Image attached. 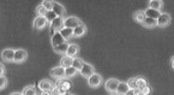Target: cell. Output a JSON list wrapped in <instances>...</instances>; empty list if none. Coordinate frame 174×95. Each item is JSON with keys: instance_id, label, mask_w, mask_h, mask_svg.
Listing matches in <instances>:
<instances>
[{"instance_id": "1f68e13d", "label": "cell", "mask_w": 174, "mask_h": 95, "mask_svg": "<svg viewBox=\"0 0 174 95\" xmlns=\"http://www.w3.org/2000/svg\"><path fill=\"white\" fill-rule=\"evenodd\" d=\"M45 17L47 18L48 22H51V23H52V22H53V20H55L57 17H58V16L54 14V11L52 10V11H47V14H46V16H45Z\"/></svg>"}, {"instance_id": "2e32d148", "label": "cell", "mask_w": 174, "mask_h": 95, "mask_svg": "<svg viewBox=\"0 0 174 95\" xmlns=\"http://www.w3.org/2000/svg\"><path fill=\"white\" fill-rule=\"evenodd\" d=\"M130 90L128 88V84L125 83V82H120L119 86H118V90H117V94L119 95H126V93Z\"/></svg>"}, {"instance_id": "44dd1931", "label": "cell", "mask_w": 174, "mask_h": 95, "mask_svg": "<svg viewBox=\"0 0 174 95\" xmlns=\"http://www.w3.org/2000/svg\"><path fill=\"white\" fill-rule=\"evenodd\" d=\"M161 7H162V1H160V0H153V1H149V8L155 10V11H160Z\"/></svg>"}, {"instance_id": "7402d4cb", "label": "cell", "mask_w": 174, "mask_h": 95, "mask_svg": "<svg viewBox=\"0 0 174 95\" xmlns=\"http://www.w3.org/2000/svg\"><path fill=\"white\" fill-rule=\"evenodd\" d=\"M68 43L65 42V43H63V45H59L58 47L54 48V51L57 52V53H60V54H66L67 53V49H68Z\"/></svg>"}, {"instance_id": "8fae6325", "label": "cell", "mask_w": 174, "mask_h": 95, "mask_svg": "<svg viewBox=\"0 0 174 95\" xmlns=\"http://www.w3.org/2000/svg\"><path fill=\"white\" fill-rule=\"evenodd\" d=\"M28 53L27 51L24 49H16V53H14V63H23V61L27 59Z\"/></svg>"}, {"instance_id": "5b68a950", "label": "cell", "mask_w": 174, "mask_h": 95, "mask_svg": "<svg viewBox=\"0 0 174 95\" xmlns=\"http://www.w3.org/2000/svg\"><path fill=\"white\" fill-rule=\"evenodd\" d=\"M51 76H53L57 80H63L65 78V68L63 66H57L51 70Z\"/></svg>"}, {"instance_id": "83f0119b", "label": "cell", "mask_w": 174, "mask_h": 95, "mask_svg": "<svg viewBox=\"0 0 174 95\" xmlns=\"http://www.w3.org/2000/svg\"><path fill=\"white\" fill-rule=\"evenodd\" d=\"M127 84H128V88L132 89V90L138 89V87H137V78H130L128 82H127Z\"/></svg>"}, {"instance_id": "e0dca14e", "label": "cell", "mask_w": 174, "mask_h": 95, "mask_svg": "<svg viewBox=\"0 0 174 95\" xmlns=\"http://www.w3.org/2000/svg\"><path fill=\"white\" fill-rule=\"evenodd\" d=\"M145 17L148 18H153V20H157L160 17V11H155V10H151V8H148L145 10Z\"/></svg>"}, {"instance_id": "74e56055", "label": "cell", "mask_w": 174, "mask_h": 95, "mask_svg": "<svg viewBox=\"0 0 174 95\" xmlns=\"http://www.w3.org/2000/svg\"><path fill=\"white\" fill-rule=\"evenodd\" d=\"M171 65H172V68L174 69V57H172V59H171Z\"/></svg>"}, {"instance_id": "ac0fdd59", "label": "cell", "mask_w": 174, "mask_h": 95, "mask_svg": "<svg viewBox=\"0 0 174 95\" xmlns=\"http://www.w3.org/2000/svg\"><path fill=\"white\" fill-rule=\"evenodd\" d=\"M85 25L84 24H80V25H78L77 28H74L73 29V36L74 37H79V36H82V35L85 34Z\"/></svg>"}, {"instance_id": "52a82bcc", "label": "cell", "mask_w": 174, "mask_h": 95, "mask_svg": "<svg viewBox=\"0 0 174 95\" xmlns=\"http://www.w3.org/2000/svg\"><path fill=\"white\" fill-rule=\"evenodd\" d=\"M156 23H157V25L159 27H167L168 24L171 23V14H161L160 17L156 20Z\"/></svg>"}, {"instance_id": "30bf717a", "label": "cell", "mask_w": 174, "mask_h": 95, "mask_svg": "<svg viewBox=\"0 0 174 95\" xmlns=\"http://www.w3.org/2000/svg\"><path fill=\"white\" fill-rule=\"evenodd\" d=\"M65 42H66V40L63 37V35L60 33H55V34L52 35V46H53V48L58 47L59 45H63Z\"/></svg>"}, {"instance_id": "277c9868", "label": "cell", "mask_w": 174, "mask_h": 95, "mask_svg": "<svg viewBox=\"0 0 174 95\" xmlns=\"http://www.w3.org/2000/svg\"><path fill=\"white\" fill-rule=\"evenodd\" d=\"M88 82H89V86H90L91 88H97L101 83H102V77H101L99 74L95 72L94 75L90 76V77L88 78Z\"/></svg>"}, {"instance_id": "603a6c76", "label": "cell", "mask_w": 174, "mask_h": 95, "mask_svg": "<svg viewBox=\"0 0 174 95\" xmlns=\"http://www.w3.org/2000/svg\"><path fill=\"white\" fill-rule=\"evenodd\" d=\"M143 25L145 28H153L155 27V25H157V23H156V20H153V18H148V17H145V20H144V22L142 23Z\"/></svg>"}, {"instance_id": "ffe728a7", "label": "cell", "mask_w": 174, "mask_h": 95, "mask_svg": "<svg viewBox=\"0 0 174 95\" xmlns=\"http://www.w3.org/2000/svg\"><path fill=\"white\" fill-rule=\"evenodd\" d=\"M78 51H79L78 46H77V45H74V43H71V45L68 46V49H67L66 55H68V57H74V55L78 53Z\"/></svg>"}, {"instance_id": "d590c367", "label": "cell", "mask_w": 174, "mask_h": 95, "mask_svg": "<svg viewBox=\"0 0 174 95\" xmlns=\"http://www.w3.org/2000/svg\"><path fill=\"white\" fill-rule=\"evenodd\" d=\"M0 77H5V68L3 65L0 66Z\"/></svg>"}, {"instance_id": "f35d334b", "label": "cell", "mask_w": 174, "mask_h": 95, "mask_svg": "<svg viewBox=\"0 0 174 95\" xmlns=\"http://www.w3.org/2000/svg\"><path fill=\"white\" fill-rule=\"evenodd\" d=\"M11 95H23V94H20V93H14V94H11Z\"/></svg>"}, {"instance_id": "f546056e", "label": "cell", "mask_w": 174, "mask_h": 95, "mask_svg": "<svg viewBox=\"0 0 174 95\" xmlns=\"http://www.w3.org/2000/svg\"><path fill=\"white\" fill-rule=\"evenodd\" d=\"M147 86H148V83L144 78H137V87H138L139 90H142L143 88H145Z\"/></svg>"}, {"instance_id": "d6986e66", "label": "cell", "mask_w": 174, "mask_h": 95, "mask_svg": "<svg viewBox=\"0 0 174 95\" xmlns=\"http://www.w3.org/2000/svg\"><path fill=\"white\" fill-rule=\"evenodd\" d=\"M59 33L63 35V37H64L65 40H68L71 36H73V29H70V28H63Z\"/></svg>"}, {"instance_id": "cb8c5ba5", "label": "cell", "mask_w": 174, "mask_h": 95, "mask_svg": "<svg viewBox=\"0 0 174 95\" xmlns=\"http://www.w3.org/2000/svg\"><path fill=\"white\" fill-rule=\"evenodd\" d=\"M76 74H77V70L73 66H70V68L65 69V77L66 78H71V77L76 76Z\"/></svg>"}, {"instance_id": "8d00e7d4", "label": "cell", "mask_w": 174, "mask_h": 95, "mask_svg": "<svg viewBox=\"0 0 174 95\" xmlns=\"http://www.w3.org/2000/svg\"><path fill=\"white\" fill-rule=\"evenodd\" d=\"M37 95H53V94H51V92H43V90H41L40 94Z\"/></svg>"}, {"instance_id": "5bb4252c", "label": "cell", "mask_w": 174, "mask_h": 95, "mask_svg": "<svg viewBox=\"0 0 174 95\" xmlns=\"http://www.w3.org/2000/svg\"><path fill=\"white\" fill-rule=\"evenodd\" d=\"M55 86H57V87H61V88L66 89L67 92L72 88V83L68 81V80H64V78H63V80H58V82L55 83Z\"/></svg>"}, {"instance_id": "ba28073f", "label": "cell", "mask_w": 174, "mask_h": 95, "mask_svg": "<svg viewBox=\"0 0 174 95\" xmlns=\"http://www.w3.org/2000/svg\"><path fill=\"white\" fill-rule=\"evenodd\" d=\"M14 53H16V51L11 49V48H6V49H4L1 52V58H3V60L5 61H14Z\"/></svg>"}, {"instance_id": "3957f363", "label": "cell", "mask_w": 174, "mask_h": 95, "mask_svg": "<svg viewBox=\"0 0 174 95\" xmlns=\"http://www.w3.org/2000/svg\"><path fill=\"white\" fill-rule=\"evenodd\" d=\"M119 83H120V82L118 81V80H115V78H111V80H108V81L106 82L105 87H106V89H107L109 93H117Z\"/></svg>"}, {"instance_id": "4316f807", "label": "cell", "mask_w": 174, "mask_h": 95, "mask_svg": "<svg viewBox=\"0 0 174 95\" xmlns=\"http://www.w3.org/2000/svg\"><path fill=\"white\" fill-rule=\"evenodd\" d=\"M23 95H37V93H36V89H35V87H33V86H29V87H25L24 88V90H23V93H22Z\"/></svg>"}, {"instance_id": "d6a6232c", "label": "cell", "mask_w": 174, "mask_h": 95, "mask_svg": "<svg viewBox=\"0 0 174 95\" xmlns=\"http://www.w3.org/2000/svg\"><path fill=\"white\" fill-rule=\"evenodd\" d=\"M7 84L6 77H0V89H4Z\"/></svg>"}, {"instance_id": "9c48e42d", "label": "cell", "mask_w": 174, "mask_h": 95, "mask_svg": "<svg viewBox=\"0 0 174 95\" xmlns=\"http://www.w3.org/2000/svg\"><path fill=\"white\" fill-rule=\"evenodd\" d=\"M47 24H48V20L46 17H40V16H37V17L35 18V20H34V27H35V29H37V30L43 29Z\"/></svg>"}, {"instance_id": "6da1fadb", "label": "cell", "mask_w": 174, "mask_h": 95, "mask_svg": "<svg viewBox=\"0 0 174 95\" xmlns=\"http://www.w3.org/2000/svg\"><path fill=\"white\" fill-rule=\"evenodd\" d=\"M63 28H64V20H63V17H57V18L51 23L52 35L55 34V33H59Z\"/></svg>"}, {"instance_id": "836d02e7", "label": "cell", "mask_w": 174, "mask_h": 95, "mask_svg": "<svg viewBox=\"0 0 174 95\" xmlns=\"http://www.w3.org/2000/svg\"><path fill=\"white\" fill-rule=\"evenodd\" d=\"M150 93H151V89H150V87H149V86H147L145 88H143L141 90V94L142 95H149Z\"/></svg>"}, {"instance_id": "4fadbf2b", "label": "cell", "mask_w": 174, "mask_h": 95, "mask_svg": "<svg viewBox=\"0 0 174 95\" xmlns=\"http://www.w3.org/2000/svg\"><path fill=\"white\" fill-rule=\"evenodd\" d=\"M53 11L58 17H63L65 14V8H64V6L61 4H59V3H57V1H53Z\"/></svg>"}, {"instance_id": "4dcf8cb0", "label": "cell", "mask_w": 174, "mask_h": 95, "mask_svg": "<svg viewBox=\"0 0 174 95\" xmlns=\"http://www.w3.org/2000/svg\"><path fill=\"white\" fill-rule=\"evenodd\" d=\"M42 6L45 7L47 11H52L53 10V1H49V0H45L42 4H41Z\"/></svg>"}, {"instance_id": "7a4b0ae2", "label": "cell", "mask_w": 174, "mask_h": 95, "mask_svg": "<svg viewBox=\"0 0 174 95\" xmlns=\"http://www.w3.org/2000/svg\"><path fill=\"white\" fill-rule=\"evenodd\" d=\"M83 24L77 17H67L64 20V28H70V29H74L78 25Z\"/></svg>"}, {"instance_id": "f1b7e54d", "label": "cell", "mask_w": 174, "mask_h": 95, "mask_svg": "<svg viewBox=\"0 0 174 95\" xmlns=\"http://www.w3.org/2000/svg\"><path fill=\"white\" fill-rule=\"evenodd\" d=\"M36 14H37V16H40V17H45L46 14H47V10L42 6V5H39L37 8H36Z\"/></svg>"}, {"instance_id": "484cf974", "label": "cell", "mask_w": 174, "mask_h": 95, "mask_svg": "<svg viewBox=\"0 0 174 95\" xmlns=\"http://www.w3.org/2000/svg\"><path fill=\"white\" fill-rule=\"evenodd\" d=\"M133 18H134V20H137V22L143 23L144 20H145V14H144L143 11H138V12H136V14H133Z\"/></svg>"}, {"instance_id": "7c38bea8", "label": "cell", "mask_w": 174, "mask_h": 95, "mask_svg": "<svg viewBox=\"0 0 174 95\" xmlns=\"http://www.w3.org/2000/svg\"><path fill=\"white\" fill-rule=\"evenodd\" d=\"M39 88H40V90H43V92H53V89L55 87L53 86L52 82L47 81V80H42L39 83Z\"/></svg>"}, {"instance_id": "9a60e30c", "label": "cell", "mask_w": 174, "mask_h": 95, "mask_svg": "<svg viewBox=\"0 0 174 95\" xmlns=\"http://www.w3.org/2000/svg\"><path fill=\"white\" fill-rule=\"evenodd\" d=\"M72 64H73V58L72 57H68V55H65V57H63L60 60V66L63 68H70V66H72Z\"/></svg>"}, {"instance_id": "ab89813d", "label": "cell", "mask_w": 174, "mask_h": 95, "mask_svg": "<svg viewBox=\"0 0 174 95\" xmlns=\"http://www.w3.org/2000/svg\"><path fill=\"white\" fill-rule=\"evenodd\" d=\"M68 95H73V94H68Z\"/></svg>"}, {"instance_id": "e575fe53", "label": "cell", "mask_w": 174, "mask_h": 95, "mask_svg": "<svg viewBox=\"0 0 174 95\" xmlns=\"http://www.w3.org/2000/svg\"><path fill=\"white\" fill-rule=\"evenodd\" d=\"M141 93V90L139 89H136V90H132V89H130L128 92L126 93V95H138Z\"/></svg>"}, {"instance_id": "d4e9b609", "label": "cell", "mask_w": 174, "mask_h": 95, "mask_svg": "<svg viewBox=\"0 0 174 95\" xmlns=\"http://www.w3.org/2000/svg\"><path fill=\"white\" fill-rule=\"evenodd\" d=\"M83 65H84V63L82 59L79 58H73V64H72V66H73L77 71H80V69L83 68Z\"/></svg>"}, {"instance_id": "8992f818", "label": "cell", "mask_w": 174, "mask_h": 95, "mask_svg": "<svg viewBox=\"0 0 174 95\" xmlns=\"http://www.w3.org/2000/svg\"><path fill=\"white\" fill-rule=\"evenodd\" d=\"M80 75L84 76V77H87L89 78L90 76H93L95 74V70H94V66H91L90 64H87V63H84V65H83V68L80 69Z\"/></svg>"}]
</instances>
